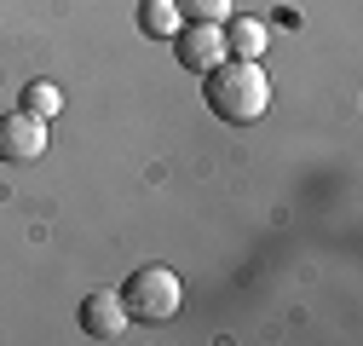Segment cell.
Returning <instances> with one entry per match:
<instances>
[{
    "label": "cell",
    "mask_w": 363,
    "mask_h": 346,
    "mask_svg": "<svg viewBox=\"0 0 363 346\" xmlns=\"http://www.w3.org/2000/svg\"><path fill=\"white\" fill-rule=\"evenodd\" d=\"M202 104L231 121V127H248L271 110V81L259 69V58H219L208 75H202Z\"/></svg>",
    "instance_id": "1"
},
{
    "label": "cell",
    "mask_w": 363,
    "mask_h": 346,
    "mask_svg": "<svg viewBox=\"0 0 363 346\" xmlns=\"http://www.w3.org/2000/svg\"><path fill=\"white\" fill-rule=\"evenodd\" d=\"M121 306L139 323H167V318H179V306H185V283H179L173 266H139L121 283Z\"/></svg>",
    "instance_id": "2"
},
{
    "label": "cell",
    "mask_w": 363,
    "mask_h": 346,
    "mask_svg": "<svg viewBox=\"0 0 363 346\" xmlns=\"http://www.w3.org/2000/svg\"><path fill=\"white\" fill-rule=\"evenodd\" d=\"M47 116L35 110H6L0 116V162H40V150H47Z\"/></svg>",
    "instance_id": "3"
},
{
    "label": "cell",
    "mask_w": 363,
    "mask_h": 346,
    "mask_svg": "<svg viewBox=\"0 0 363 346\" xmlns=\"http://www.w3.org/2000/svg\"><path fill=\"white\" fill-rule=\"evenodd\" d=\"M173 52H179V64H185L191 75H208L219 58H231L225 52V23H179Z\"/></svg>",
    "instance_id": "4"
},
{
    "label": "cell",
    "mask_w": 363,
    "mask_h": 346,
    "mask_svg": "<svg viewBox=\"0 0 363 346\" xmlns=\"http://www.w3.org/2000/svg\"><path fill=\"white\" fill-rule=\"evenodd\" d=\"M127 306H121V289H93L81 300V335H93V340H121L127 335Z\"/></svg>",
    "instance_id": "5"
},
{
    "label": "cell",
    "mask_w": 363,
    "mask_h": 346,
    "mask_svg": "<svg viewBox=\"0 0 363 346\" xmlns=\"http://www.w3.org/2000/svg\"><path fill=\"white\" fill-rule=\"evenodd\" d=\"M265 40H271V29L259 18H231L225 23V52L231 58H265Z\"/></svg>",
    "instance_id": "6"
},
{
    "label": "cell",
    "mask_w": 363,
    "mask_h": 346,
    "mask_svg": "<svg viewBox=\"0 0 363 346\" xmlns=\"http://www.w3.org/2000/svg\"><path fill=\"white\" fill-rule=\"evenodd\" d=\"M179 23H185L179 0H145V6H139V29H145L150 40H173V35H179Z\"/></svg>",
    "instance_id": "7"
},
{
    "label": "cell",
    "mask_w": 363,
    "mask_h": 346,
    "mask_svg": "<svg viewBox=\"0 0 363 346\" xmlns=\"http://www.w3.org/2000/svg\"><path fill=\"white\" fill-rule=\"evenodd\" d=\"M23 110H35V116L52 121V116L64 110V86H58V81H29V86H23Z\"/></svg>",
    "instance_id": "8"
},
{
    "label": "cell",
    "mask_w": 363,
    "mask_h": 346,
    "mask_svg": "<svg viewBox=\"0 0 363 346\" xmlns=\"http://www.w3.org/2000/svg\"><path fill=\"white\" fill-rule=\"evenodd\" d=\"M185 23H231L237 18V0H179Z\"/></svg>",
    "instance_id": "9"
}]
</instances>
